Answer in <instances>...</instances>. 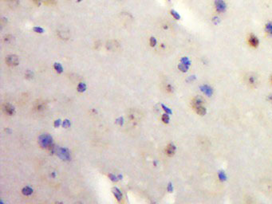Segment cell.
<instances>
[{
  "mask_svg": "<svg viewBox=\"0 0 272 204\" xmlns=\"http://www.w3.org/2000/svg\"><path fill=\"white\" fill-rule=\"evenodd\" d=\"M215 10L218 13H223L226 11V3L223 0H215Z\"/></svg>",
  "mask_w": 272,
  "mask_h": 204,
  "instance_id": "cell-6",
  "label": "cell"
},
{
  "mask_svg": "<svg viewBox=\"0 0 272 204\" xmlns=\"http://www.w3.org/2000/svg\"><path fill=\"white\" fill-rule=\"evenodd\" d=\"M248 42L249 44L251 45V46H253V47H257L258 45H259V40H258V38H257L255 36L254 34H251V35H250Z\"/></svg>",
  "mask_w": 272,
  "mask_h": 204,
  "instance_id": "cell-9",
  "label": "cell"
},
{
  "mask_svg": "<svg viewBox=\"0 0 272 204\" xmlns=\"http://www.w3.org/2000/svg\"><path fill=\"white\" fill-rule=\"evenodd\" d=\"M213 22L215 24L219 23V22H220V19H219V18H217V17H215V18H213Z\"/></svg>",
  "mask_w": 272,
  "mask_h": 204,
  "instance_id": "cell-38",
  "label": "cell"
},
{
  "mask_svg": "<svg viewBox=\"0 0 272 204\" xmlns=\"http://www.w3.org/2000/svg\"><path fill=\"white\" fill-rule=\"evenodd\" d=\"M265 30L270 36L272 37V22H270L267 23V25L265 26Z\"/></svg>",
  "mask_w": 272,
  "mask_h": 204,
  "instance_id": "cell-16",
  "label": "cell"
},
{
  "mask_svg": "<svg viewBox=\"0 0 272 204\" xmlns=\"http://www.w3.org/2000/svg\"><path fill=\"white\" fill-rule=\"evenodd\" d=\"M12 38H13L12 35H11V34H7V35H6V36L4 37V42H9Z\"/></svg>",
  "mask_w": 272,
  "mask_h": 204,
  "instance_id": "cell-28",
  "label": "cell"
},
{
  "mask_svg": "<svg viewBox=\"0 0 272 204\" xmlns=\"http://www.w3.org/2000/svg\"><path fill=\"white\" fill-rule=\"evenodd\" d=\"M189 65H187V64H184V63L181 62V64H179V66H178V69L181 70L182 72H186V71L189 69Z\"/></svg>",
  "mask_w": 272,
  "mask_h": 204,
  "instance_id": "cell-20",
  "label": "cell"
},
{
  "mask_svg": "<svg viewBox=\"0 0 272 204\" xmlns=\"http://www.w3.org/2000/svg\"><path fill=\"white\" fill-rule=\"evenodd\" d=\"M173 190V186H172V184H171V183H169V184H168V191H169V192H172Z\"/></svg>",
  "mask_w": 272,
  "mask_h": 204,
  "instance_id": "cell-39",
  "label": "cell"
},
{
  "mask_svg": "<svg viewBox=\"0 0 272 204\" xmlns=\"http://www.w3.org/2000/svg\"><path fill=\"white\" fill-rule=\"evenodd\" d=\"M109 176H110V179H111L112 181H118V177H117V176H115V175H112V174H110V175H109Z\"/></svg>",
  "mask_w": 272,
  "mask_h": 204,
  "instance_id": "cell-35",
  "label": "cell"
},
{
  "mask_svg": "<svg viewBox=\"0 0 272 204\" xmlns=\"http://www.w3.org/2000/svg\"><path fill=\"white\" fill-rule=\"evenodd\" d=\"M271 83H272V75L271 76Z\"/></svg>",
  "mask_w": 272,
  "mask_h": 204,
  "instance_id": "cell-41",
  "label": "cell"
},
{
  "mask_svg": "<svg viewBox=\"0 0 272 204\" xmlns=\"http://www.w3.org/2000/svg\"><path fill=\"white\" fill-rule=\"evenodd\" d=\"M18 56L15 54L8 55L6 58V63L9 66H16L18 64Z\"/></svg>",
  "mask_w": 272,
  "mask_h": 204,
  "instance_id": "cell-5",
  "label": "cell"
},
{
  "mask_svg": "<svg viewBox=\"0 0 272 204\" xmlns=\"http://www.w3.org/2000/svg\"><path fill=\"white\" fill-rule=\"evenodd\" d=\"M62 126H63V127H64V128H69V127L70 126V120H64V121H63Z\"/></svg>",
  "mask_w": 272,
  "mask_h": 204,
  "instance_id": "cell-27",
  "label": "cell"
},
{
  "mask_svg": "<svg viewBox=\"0 0 272 204\" xmlns=\"http://www.w3.org/2000/svg\"><path fill=\"white\" fill-rule=\"evenodd\" d=\"M45 2L46 4H50V5H53V4H55V0H45Z\"/></svg>",
  "mask_w": 272,
  "mask_h": 204,
  "instance_id": "cell-33",
  "label": "cell"
},
{
  "mask_svg": "<svg viewBox=\"0 0 272 204\" xmlns=\"http://www.w3.org/2000/svg\"><path fill=\"white\" fill-rule=\"evenodd\" d=\"M38 144L42 148L49 149L53 145V139L49 134H42L38 138Z\"/></svg>",
  "mask_w": 272,
  "mask_h": 204,
  "instance_id": "cell-1",
  "label": "cell"
},
{
  "mask_svg": "<svg viewBox=\"0 0 272 204\" xmlns=\"http://www.w3.org/2000/svg\"><path fill=\"white\" fill-rule=\"evenodd\" d=\"M161 106H162L163 109L166 112V113H168V114H172V111H171V109H169L168 108L166 107L165 105H161Z\"/></svg>",
  "mask_w": 272,
  "mask_h": 204,
  "instance_id": "cell-30",
  "label": "cell"
},
{
  "mask_svg": "<svg viewBox=\"0 0 272 204\" xmlns=\"http://www.w3.org/2000/svg\"><path fill=\"white\" fill-rule=\"evenodd\" d=\"M81 1H82V0H78V3L79 2H81Z\"/></svg>",
  "mask_w": 272,
  "mask_h": 204,
  "instance_id": "cell-42",
  "label": "cell"
},
{
  "mask_svg": "<svg viewBox=\"0 0 272 204\" xmlns=\"http://www.w3.org/2000/svg\"><path fill=\"white\" fill-rule=\"evenodd\" d=\"M54 68L55 70L57 71L58 73H62L63 68H62V66L61 65L60 63H57V62L54 63Z\"/></svg>",
  "mask_w": 272,
  "mask_h": 204,
  "instance_id": "cell-21",
  "label": "cell"
},
{
  "mask_svg": "<svg viewBox=\"0 0 272 204\" xmlns=\"http://www.w3.org/2000/svg\"><path fill=\"white\" fill-rule=\"evenodd\" d=\"M112 192L118 201H120V199H122V194H121L120 191L118 187H113V188L112 189Z\"/></svg>",
  "mask_w": 272,
  "mask_h": 204,
  "instance_id": "cell-12",
  "label": "cell"
},
{
  "mask_svg": "<svg viewBox=\"0 0 272 204\" xmlns=\"http://www.w3.org/2000/svg\"><path fill=\"white\" fill-rule=\"evenodd\" d=\"M220 179H221V180H225V179H226V176H225L224 173L223 172V171H220Z\"/></svg>",
  "mask_w": 272,
  "mask_h": 204,
  "instance_id": "cell-32",
  "label": "cell"
},
{
  "mask_svg": "<svg viewBox=\"0 0 272 204\" xmlns=\"http://www.w3.org/2000/svg\"><path fill=\"white\" fill-rule=\"evenodd\" d=\"M257 82V78L254 75H251V76H249L247 77V83L249 85H255L256 84Z\"/></svg>",
  "mask_w": 272,
  "mask_h": 204,
  "instance_id": "cell-14",
  "label": "cell"
},
{
  "mask_svg": "<svg viewBox=\"0 0 272 204\" xmlns=\"http://www.w3.org/2000/svg\"><path fill=\"white\" fill-rule=\"evenodd\" d=\"M22 192L23 194L24 195H30L32 193H33V189L30 188V187H24L22 190Z\"/></svg>",
  "mask_w": 272,
  "mask_h": 204,
  "instance_id": "cell-15",
  "label": "cell"
},
{
  "mask_svg": "<svg viewBox=\"0 0 272 204\" xmlns=\"http://www.w3.org/2000/svg\"><path fill=\"white\" fill-rule=\"evenodd\" d=\"M181 62L184 63V64H187V65H189V66L190 65V61L189 60V58H186V57L181 58Z\"/></svg>",
  "mask_w": 272,
  "mask_h": 204,
  "instance_id": "cell-29",
  "label": "cell"
},
{
  "mask_svg": "<svg viewBox=\"0 0 272 204\" xmlns=\"http://www.w3.org/2000/svg\"><path fill=\"white\" fill-rule=\"evenodd\" d=\"M269 99H270V101H271V102H272V95H270V96H269Z\"/></svg>",
  "mask_w": 272,
  "mask_h": 204,
  "instance_id": "cell-40",
  "label": "cell"
},
{
  "mask_svg": "<svg viewBox=\"0 0 272 204\" xmlns=\"http://www.w3.org/2000/svg\"><path fill=\"white\" fill-rule=\"evenodd\" d=\"M200 89H201L202 91L204 92L206 95L209 96V97L210 96H212L213 91H212V89L210 86H208V85H203Z\"/></svg>",
  "mask_w": 272,
  "mask_h": 204,
  "instance_id": "cell-13",
  "label": "cell"
},
{
  "mask_svg": "<svg viewBox=\"0 0 272 204\" xmlns=\"http://www.w3.org/2000/svg\"><path fill=\"white\" fill-rule=\"evenodd\" d=\"M162 121L165 124H168L169 122V116L168 115V113L164 114V115L162 116Z\"/></svg>",
  "mask_w": 272,
  "mask_h": 204,
  "instance_id": "cell-25",
  "label": "cell"
},
{
  "mask_svg": "<svg viewBox=\"0 0 272 204\" xmlns=\"http://www.w3.org/2000/svg\"><path fill=\"white\" fill-rule=\"evenodd\" d=\"M86 85L83 82L79 83L78 85V91L80 92V93H83V92L86 91Z\"/></svg>",
  "mask_w": 272,
  "mask_h": 204,
  "instance_id": "cell-22",
  "label": "cell"
},
{
  "mask_svg": "<svg viewBox=\"0 0 272 204\" xmlns=\"http://www.w3.org/2000/svg\"><path fill=\"white\" fill-rule=\"evenodd\" d=\"M196 113H198L199 115L204 116L205 113H206V109H205V108L203 107L202 105L200 106H198V107H196Z\"/></svg>",
  "mask_w": 272,
  "mask_h": 204,
  "instance_id": "cell-18",
  "label": "cell"
},
{
  "mask_svg": "<svg viewBox=\"0 0 272 204\" xmlns=\"http://www.w3.org/2000/svg\"><path fill=\"white\" fill-rule=\"evenodd\" d=\"M105 47L108 50H110V51H117L120 48V44L116 40H110L106 42Z\"/></svg>",
  "mask_w": 272,
  "mask_h": 204,
  "instance_id": "cell-3",
  "label": "cell"
},
{
  "mask_svg": "<svg viewBox=\"0 0 272 204\" xmlns=\"http://www.w3.org/2000/svg\"><path fill=\"white\" fill-rule=\"evenodd\" d=\"M166 90H167L168 92L173 91V87H172V85H168L167 86H166Z\"/></svg>",
  "mask_w": 272,
  "mask_h": 204,
  "instance_id": "cell-37",
  "label": "cell"
},
{
  "mask_svg": "<svg viewBox=\"0 0 272 204\" xmlns=\"http://www.w3.org/2000/svg\"><path fill=\"white\" fill-rule=\"evenodd\" d=\"M61 125V120H55L54 121V127L55 128H58L59 126Z\"/></svg>",
  "mask_w": 272,
  "mask_h": 204,
  "instance_id": "cell-36",
  "label": "cell"
},
{
  "mask_svg": "<svg viewBox=\"0 0 272 204\" xmlns=\"http://www.w3.org/2000/svg\"><path fill=\"white\" fill-rule=\"evenodd\" d=\"M165 152H166V154L168 156H172L174 155L176 152V147L175 145L173 144H169L166 148V150H165Z\"/></svg>",
  "mask_w": 272,
  "mask_h": 204,
  "instance_id": "cell-10",
  "label": "cell"
},
{
  "mask_svg": "<svg viewBox=\"0 0 272 204\" xmlns=\"http://www.w3.org/2000/svg\"><path fill=\"white\" fill-rule=\"evenodd\" d=\"M35 33H38V34H42L43 32H44V30L42 29V27H38V26H37V27H34V29H33Z\"/></svg>",
  "mask_w": 272,
  "mask_h": 204,
  "instance_id": "cell-26",
  "label": "cell"
},
{
  "mask_svg": "<svg viewBox=\"0 0 272 204\" xmlns=\"http://www.w3.org/2000/svg\"><path fill=\"white\" fill-rule=\"evenodd\" d=\"M56 152H57L58 156L60 157L61 159H62L63 160H70V154L66 148H58L56 150Z\"/></svg>",
  "mask_w": 272,
  "mask_h": 204,
  "instance_id": "cell-4",
  "label": "cell"
},
{
  "mask_svg": "<svg viewBox=\"0 0 272 204\" xmlns=\"http://www.w3.org/2000/svg\"><path fill=\"white\" fill-rule=\"evenodd\" d=\"M203 104V99H202L201 97H197L195 98V100L193 101V105L195 107H198V106H200Z\"/></svg>",
  "mask_w": 272,
  "mask_h": 204,
  "instance_id": "cell-17",
  "label": "cell"
},
{
  "mask_svg": "<svg viewBox=\"0 0 272 204\" xmlns=\"http://www.w3.org/2000/svg\"><path fill=\"white\" fill-rule=\"evenodd\" d=\"M171 14H172V15L173 16V18H175V19H176V20H179V19L181 18V16H180V14H179L176 11H173V10L171 11Z\"/></svg>",
  "mask_w": 272,
  "mask_h": 204,
  "instance_id": "cell-23",
  "label": "cell"
},
{
  "mask_svg": "<svg viewBox=\"0 0 272 204\" xmlns=\"http://www.w3.org/2000/svg\"><path fill=\"white\" fill-rule=\"evenodd\" d=\"M149 44L152 47H154L155 46L157 45V39L155 38L154 37H151L150 38V41H149Z\"/></svg>",
  "mask_w": 272,
  "mask_h": 204,
  "instance_id": "cell-24",
  "label": "cell"
},
{
  "mask_svg": "<svg viewBox=\"0 0 272 204\" xmlns=\"http://www.w3.org/2000/svg\"><path fill=\"white\" fill-rule=\"evenodd\" d=\"M26 78H31V77H33V73L30 71H27V73H26Z\"/></svg>",
  "mask_w": 272,
  "mask_h": 204,
  "instance_id": "cell-34",
  "label": "cell"
},
{
  "mask_svg": "<svg viewBox=\"0 0 272 204\" xmlns=\"http://www.w3.org/2000/svg\"><path fill=\"white\" fill-rule=\"evenodd\" d=\"M58 36L59 38L62 40H67L70 38V34L68 31H65V30H59L58 31Z\"/></svg>",
  "mask_w": 272,
  "mask_h": 204,
  "instance_id": "cell-11",
  "label": "cell"
},
{
  "mask_svg": "<svg viewBox=\"0 0 272 204\" xmlns=\"http://www.w3.org/2000/svg\"><path fill=\"white\" fill-rule=\"evenodd\" d=\"M46 103L43 101H38L34 103V109L38 112H41L46 109Z\"/></svg>",
  "mask_w": 272,
  "mask_h": 204,
  "instance_id": "cell-8",
  "label": "cell"
},
{
  "mask_svg": "<svg viewBox=\"0 0 272 204\" xmlns=\"http://www.w3.org/2000/svg\"><path fill=\"white\" fill-rule=\"evenodd\" d=\"M6 3H8V5L11 7H18L19 4V1L18 0H4Z\"/></svg>",
  "mask_w": 272,
  "mask_h": 204,
  "instance_id": "cell-19",
  "label": "cell"
},
{
  "mask_svg": "<svg viewBox=\"0 0 272 204\" xmlns=\"http://www.w3.org/2000/svg\"><path fill=\"white\" fill-rule=\"evenodd\" d=\"M33 2H34L35 5L38 6V7H40L41 4H42V0H33Z\"/></svg>",
  "mask_w": 272,
  "mask_h": 204,
  "instance_id": "cell-31",
  "label": "cell"
},
{
  "mask_svg": "<svg viewBox=\"0 0 272 204\" xmlns=\"http://www.w3.org/2000/svg\"><path fill=\"white\" fill-rule=\"evenodd\" d=\"M2 109H3V112L9 116L13 115L15 113V108L10 104H4V105H3Z\"/></svg>",
  "mask_w": 272,
  "mask_h": 204,
  "instance_id": "cell-7",
  "label": "cell"
},
{
  "mask_svg": "<svg viewBox=\"0 0 272 204\" xmlns=\"http://www.w3.org/2000/svg\"><path fill=\"white\" fill-rule=\"evenodd\" d=\"M128 118H129V120H130L132 123H137L139 120H141V113H139L137 110H134L132 109L129 111V113H128Z\"/></svg>",
  "mask_w": 272,
  "mask_h": 204,
  "instance_id": "cell-2",
  "label": "cell"
}]
</instances>
